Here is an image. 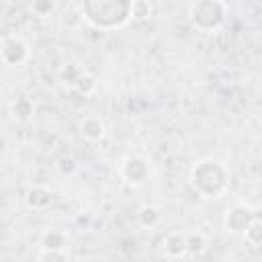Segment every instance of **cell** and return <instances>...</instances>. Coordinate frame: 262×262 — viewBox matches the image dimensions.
Masks as SVG:
<instances>
[{
	"label": "cell",
	"instance_id": "obj_1",
	"mask_svg": "<svg viewBox=\"0 0 262 262\" xmlns=\"http://www.w3.org/2000/svg\"><path fill=\"white\" fill-rule=\"evenodd\" d=\"M82 133H84V137H88V139H100L102 133H104V127H102V123H100L98 119L90 117V119H86V121L82 123Z\"/></svg>",
	"mask_w": 262,
	"mask_h": 262
},
{
	"label": "cell",
	"instance_id": "obj_2",
	"mask_svg": "<svg viewBox=\"0 0 262 262\" xmlns=\"http://www.w3.org/2000/svg\"><path fill=\"white\" fill-rule=\"evenodd\" d=\"M149 14H151V4H147V2H131V16L147 18Z\"/></svg>",
	"mask_w": 262,
	"mask_h": 262
}]
</instances>
